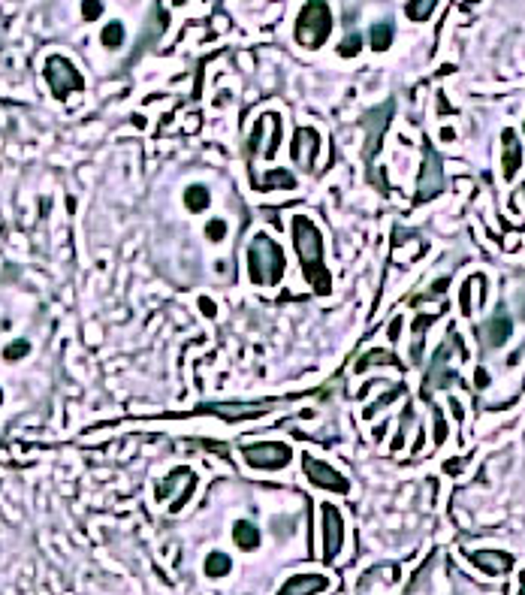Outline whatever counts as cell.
Here are the masks:
<instances>
[{
  "mask_svg": "<svg viewBox=\"0 0 525 595\" xmlns=\"http://www.w3.org/2000/svg\"><path fill=\"white\" fill-rule=\"evenodd\" d=\"M290 236H293V248H296V257H299V266H302L308 287L317 296H329L332 275H329L326 260H323V236H320L317 224L308 214H293L290 218Z\"/></svg>",
  "mask_w": 525,
  "mask_h": 595,
  "instance_id": "cell-1",
  "label": "cell"
},
{
  "mask_svg": "<svg viewBox=\"0 0 525 595\" xmlns=\"http://www.w3.org/2000/svg\"><path fill=\"white\" fill-rule=\"evenodd\" d=\"M287 272V257L269 233H257L248 245V275L257 287H275L278 281H284Z\"/></svg>",
  "mask_w": 525,
  "mask_h": 595,
  "instance_id": "cell-2",
  "label": "cell"
},
{
  "mask_svg": "<svg viewBox=\"0 0 525 595\" xmlns=\"http://www.w3.org/2000/svg\"><path fill=\"white\" fill-rule=\"evenodd\" d=\"M293 34L302 48H320L332 34V10L323 0H308L296 19Z\"/></svg>",
  "mask_w": 525,
  "mask_h": 595,
  "instance_id": "cell-3",
  "label": "cell"
},
{
  "mask_svg": "<svg viewBox=\"0 0 525 595\" xmlns=\"http://www.w3.org/2000/svg\"><path fill=\"white\" fill-rule=\"evenodd\" d=\"M43 76H46V85L52 88L55 100H66L73 91H82V85H85V79H82V73L76 70V64H73L70 57H64V55L46 57Z\"/></svg>",
  "mask_w": 525,
  "mask_h": 595,
  "instance_id": "cell-4",
  "label": "cell"
},
{
  "mask_svg": "<svg viewBox=\"0 0 525 595\" xmlns=\"http://www.w3.org/2000/svg\"><path fill=\"white\" fill-rule=\"evenodd\" d=\"M241 457L251 468H263V472H278V468H287L293 450L287 448L284 441H254L241 448Z\"/></svg>",
  "mask_w": 525,
  "mask_h": 595,
  "instance_id": "cell-5",
  "label": "cell"
},
{
  "mask_svg": "<svg viewBox=\"0 0 525 595\" xmlns=\"http://www.w3.org/2000/svg\"><path fill=\"white\" fill-rule=\"evenodd\" d=\"M302 472L308 477V484L317 486V490H329V493H338V495H347L350 493V481H347V477L341 475L338 468H332L329 462L314 459L311 453H305V457H302Z\"/></svg>",
  "mask_w": 525,
  "mask_h": 595,
  "instance_id": "cell-6",
  "label": "cell"
},
{
  "mask_svg": "<svg viewBox=\"0 0 525 595\" xmlns=\"http://www.w3.org/2000/svg\"><path fill=\"white\" fill-rule=\"evenodd\" d=\"M320 520H323V562H335V556L344 547V520H341V511L329 502L320 505Z\"/></svg>",
  "mask_w": 525,
  "mask_h": 595,
  "instance_id": "cell-7",
  "label": "cell"
},
{
  "mask_svg": "<svg viewBox=\"0 0 525 595\" xmlns=\"http://www.w3.org/2000/svg\"><path fill=\"white\" fill-rule=\"evenodd\" d=\"M290 154H293L299 170L311 172L314 161H317V154H320V134L314 127H299L293 143H290Z\"/></svg>",
  "mask_w": 525,
  "mask_h": 595,
  "instance_id": "cell-8",
  "label": "cell"
},
{
  "mask_svg": "<svg viewBox=\"0 0 525 595\" xmlns=\"http://www.w3.org/2000/svg\"><path fill=\"white\" fill-rule=\"evenodd\" d=\"M194 477H196V475L190 472V468H175V472H172L169 477H166V481H163L160 486H157V499H160V502L172 499L175 486H178V484H185V490H181V495H178V499H175L172 505H169V511H172V514H178V511H181V508H185L187 502H190V495H194V490H196V481H194Z\"/></svg>",
  "mask_w": 525,
  "mask_h": 595,
  "instance_id": "cell-9",
  "label": "cell"
},
{
  "mask_svg": "<svg viewBox=\"0 0 525 595\" xmlns=\"http://www.w3.org/2000/svg\"><path fill=\"white\" fill-rule=\"evenodd\" d=\"M275 408V402H257V405H241V402H214L205 405V414L223 417V420H248V417H263Z\"/></svg>",
  "mask_w": 525,
  "mask_h": 595,
  "instance_id": "cell-10",
  "label": "cell"
},
{
  "mask_svg": "<svg viewBox=\"0 0 525 595\" xmlns=\"http://www.w3.org/2000/svg\"><path fill=\"white\" fill-rule=\"evenodd\" d=\"M468 562L471 565H477L483 574L489 577H501L513 568V556L504 550H471L468 553Z\"/></svg>",
  "mask_w": 525,
  "mask_h": 595,
  "instance_id": "cell-11",
  "label": "cell"
},
{
  "mask_svg": "<svg viewBox=\"0 0 525 595\" xmlns=\"http://www.w3.org/2000/svg\"><path fill=\"white\" fill-rule=\"evenodd\" d=\"M332 586V580L326 574H296L281 586L278 595H320Z\"/></svg>",
  "mask_w": 525,
  "mask_h": 595,
  "instance_id": "cell-12",
  "label": "cell"
},
{
  "mask_svg": "<svg viewBox=\"0 0 525 595\" xmlns=\"http://www.w3.org/2000/svg\"><path fill=\"white\" fill-rule=\"evenodd\" d=\"M519 167H522V143H519V136H516V130L507 127L501 134V172H504V178L507 181L516 178Z\"/></svg>",
  "mask_w": 525,
  "mask_h": 595,
  "instance_id": "cell-13",
  "label": "cell"
},
{
  "mask_svg": "<svg viewBox=\"0 0 525 595\" xmlns=\"http://www.w3.org/2000/svg\"><path fill=\"white\" fill-rule=\"evenodd\" d=\"M441 181H444V170H441V158L429 154L423 163V176H420V200H429L441 191Z\"/></svg>",
  "mask_w": 525,
  "mask_h": 595,
  "instance_id": "cell-14",
  "label": "cell"
},
{
  "mask_svg": "<svg viewBox=\"0 0 525 595\" xmlns=\"http://www.w3.org/2000/svg\"><path fill=\"white\" fill-rule=\"evenodd\" d=\"M254 187L257 191H263V194H269V191H296L299 181H296L293 172H287V170H269L263 176L260 185H254Z\"/></svg>",
  "mask_w": 525,
  "mask_h": 595,
  "instance_id": "cell-15",
  "label": "cell"
},
{
  "mask_svg": "<svg viewBox=\"0 0 525 595\" xmlns=\"http://www.w3.org/2000/svg\"><path fill=\"white\" fill-rule=\"evenodd\" d=\"M232 541H236V547L239 550H257L260 547V541H263V535H260V529H257L251 520H239L236 526H232Z\"/></svg>",
  "mask_w": 525,
  "mask_h": 595,
  "instance_id": "cell-16",
  "label": "cell"
},
{
  "mask_svg": "<svg viewBox=\"0 0 525 595\" xmlns=\"http://www.w3.org/2000/svg\"><path fill=\"white\" fill-rule=\"evenodd\" d=\"M510 329H513L510 318H507L504 311H498V315L489 320V327H486V345H492V348H501L507 338H510Z\"/></svg>",
  "mask_w": 525,
  "mask_h": 595,
  "instance_id": "cell-17",
  "label": "cell"
},
{
  "mask_svg": "<svg viewBox=\"0 0 525 595\" xmlns=\"http://www.w3.org/2000/svg\"><path fill=\"white\" fill-rule=\"evenodd\" d=\"M369 366H396V369H402V363H398V357L393 351H383V348H374V351H369L365 357H360L356 360V372H365Z\"/></svg>",
  "mask_w": 525,
  "mask_h": 595,
  "instance_id": "cell-18",
  "label": "cell"
},
{
  "mask_svg": "<svg viewBox=\"0 0 525 595\" xmlns=\"http://www.w3.org/2000/svg\"><path fill=\"white\" fill-rule=\"evenodd\" d=\"M393 37H396V24L389 19L371 24V48L374 52H387V48L393 46Z\"/></svg>",
  "mask_w": 525,
  "mask_h": 595,
  "instance_id": "cell-19",
  "label": "cell"
},
{
  "mask_svg": "<svg viewBox=\"0 0 525 595\" xmlns=\"http://www.w3.org/2000/svg\"><path fill=\"white\" fill-rule=\"evenodd\" d=\"M208 203H212V194H208V187H205V185H190L187 191H185V205H187V212H190V214L205 212V209H208Z\"/></svg>",
  "mask_w": 525,
  "mask_h": 595,
  "instance_id": "cell-20",
  "label": "cell"
},
{
  "mask_svg": "<svg viewBox=\"0 0 525 595\" xmlns=\"http://www.w3.org/2000/svg\"><path fill=\"white\" fill-rule=\"evenodd\" d=\"M438 0H407L405 3V15L411 21H429L432 12H435Z\"/></svg>",
  "mask_w": 525,
  "mask_h": 595,
  "instance_id": "cell-21",
  "label": "cell"
},
{
  "mask_svg": "<svg viewBox=\"0 0 525 595\" xmlns=\"http://www.w3.org/2000/svg\"><path fill=\"white\" fill-rule=\"evenodd\" d=\"M232 571V559L227 553H208L205 556V574L208 577H227Z\"/></svg>",
  "mask_w": 525,
  "mask_h": 595,
  "instance_id": "cell-22",
  "label": "cell"
},
{
  "mask_svg": "<svg viewBox=\"0 0 525 595\" xmlns=\"http://www.w3.org/2000/svg\"><path fill=\"white\" fill-rule=\"evenodd\" d=\"M100 39H103L106 48H118L124 43V24L121 21H109L103 28V34H100Z\"/></svg>",
  "mask_w": 525,
  "mask_h": 595,
  "instance_id": "cell-23",
  "label": "cell"
},
{
  "mask_svg": "<svg viewBox=\"0 0 525 595\" xmlns=\"http://www.w3.org/2000/svg\"><path fill=\"white\" fill-rule=\"evenodd\" d=\"M435 320V315H423L414 320V360H420V351H423V333H426V327Z\"/></svg>",
  "mask_w": 525,
  "mask_h": 595,
  "instance_id": "cell-24",
  "label": "cell"
},
{
  "mask_svg": "<svg viewBox=\"0 0 525 595\" xmlns=\"http://www.w3.org/2000/svg\"><path fill=\"white\" fill-rule=\"evenodd\" d=\"M30 354V342L28 338H19V342H12V345H6V351H3V360L6 363H19V360H24Z\"/></svg>",
  "mask_w": 525,
  "mask_h": 595,
  "instance_id": "cell-25",
  "label": "cell"
},
{
  "mask_svg": "<svg viewBox=\"0 0 525 595\" xmlns=\"http://www.w3.org/2000/svg\"><path fill=\"white\" fill-rule=\"evenodd\" d=\"M266 118L272 121V145H269V152H266V161H272L275 158V152H278V145H281V115L278 112H266Z\"/></svg>",
  "mask_w": 525,
  "mask_h": 595,
  "instance_id": "cell-26",
  "label": "cell"
},
{
  "mask_svg": "<svg viewBox=\"0 0 525 595\" xmlns=\"http://www.w3.org/2000/svg\"><path fill=\"white\" fill-rule=\"evenodd\" d=\"M223 236H227V221H221V218L208 221L205 224V239L208 242H223Z\"/></svg>",
  "mask_w": 525,
  "mask_h": 595,
  "instance_id": "cell-27",
  "label": "cell"
},
{
  "mask_svg": "<svg viewBox=\"0 0 525 595\" xmlns=\"http://www.w3.org/2000/svg\"><path fill=\"white\" fill-rule=\"evenodd\" d=\"M360 48H362L360 34H347L344 43L338 46V55H341V57H353V55H360Z\"/></svg>",
  "mask_w": 525,
  "mask_h": 595,
  "instance_id": "cell-28",
  "label": "cell"
},
{
  "mask_svg": "<svg viewBox=\"0 0 525 595\" xmlns=\"http://www.w3.org/2000/svg\"><path fill=\"white\" fill-rule=\"evenodd\" d=\"M471 287H474V278H468L462 284V291H459V309H462V315H471Z\"/></svg>",
  "mask_w": 525,
  "mask_h": 595,
  "instance_id": "cell-29",
  "label": "cell"
},
{
  "mask_svg": "<svg viewBox=\"0 0 525 595\" xmlns=\"http://www.w3.org/2000/svg\"><path fill=\"white\" fill-rule=\"evenodd\" d=\"M82 15H85L88 21L100 19V15H103V3H100V0H85V3H82Z\"/></svg>",
  "mask_w": 525,
  "mask_h": 595,
  "instance_id": "cell-30",
  "label": "cell"
},
{
  "mask_svg": "<svg viewBox=\"0 0 525 595\" xmlns=\"http://www.w3.org/2000/svg\"><path fill=\"white\" fill-rule=\"evenodd\" d=\"M396 396H398V387H393V390H389L387 396H380V399H378V405H371V408H369V411H365V417H371V414H374V411H378V408H380V405H383V408H387V405H389V402H393V399H396Z\"/></svg>",
  "mask_w": 525,
  "mask_h": 595,
  "instance_id": "cell-31",
  "label": "cell"
},
{
  "mask_svg": "<svg viewBox=\"0 0 525 595\" xmlns=\"http://www.w3.org/2000/svg\"><path fill=\"white\" fill-rule=\"evenodd\" d=\"M199 311H203L205 318H214V315H218V305L208 300V296H199Z\"/></svg>",
  "mask_w": 525,
  "mask_h": 595,
  "instance_id": "cell-32",
  "label": "cell"
},
{
  "mask_svg": "<svg viewBox=\"0 0 525 595\" xmlns=\"http://www.w3.org/2000/svg\"><path fill=\"white\" fill-rule=\"evenodd\" d=\"M444 438H447V423H444V417L435 411V441L444 444Z\"/></svg>",
  "mask_w": 525,
  "mask_h": 595,
  "instance_id": "cell-33",
  "label": "cell"
},
{
  "mask_svg": "<svg viewBox=\"0 0 525 595\" xmlns=\"http://www.w3.org/2000/svg\"><path fill=\"white\" fill-rule=\"evenodd\" d=\"M474 387H480V390H483V387H489V375H486V369H477V372H474Z\"/></svg>",
  "mask_w": 525,
  "mask_h": 595,
  "instance_id": "cell-34",
  "label": "cell"
},
{
  "mask_svg": "<svg viewBox=\"0 0 525 595\" xmlns=\"http://www.w3.org/2000/svg\"><path fill=\"white\" fill-rule=\"evenodd\" d=\"M398 329H402V320H393V324H389V338H398Z\"/></svg>",
  "mask_w": 525,
  "mask_h": 595,
  "instance_id": "cell-35",
  "label": "cell"
},
{
  "mask_svg": "<svg viewBox=\"0 0 525 595\" xmlns=\"http://www.w3.org/2000/svg\"><path fill=\"white\" fill-rule=\"evenodd\" d=\"M453 136H456V134H453V130H450V127L444 130V134H441V139H444V143H453Z\"/></svg>",
  "mask_w": 525,
  "mask_h": 595,
  "instance_id": "cell-36",
  "label": "cell"
},
{
  "mask_svg": "<svg viewBox=\"0 0 525 595\" xmlns=\"http://www.w3.org/2000/svg\"><path fill=\"white\" fill-rule=\"evenodd\" d=\"M519 595H525V571L519 574Z\"/></svg>",
  "mask_w": 525,
  "mask_h": 595,
  "instance_id": "cell-37",
  "label": "cell"
},
{
  "mask_svg": "<svg viewBox=\"0 0 525 595\" xmlns=\"http://www.w3.org/2000/svg\"><path fill=\"white\" fill-rule=\"evenodd\" d=\"M185 3H187V0H172V6H185Z\"/></svg>",
  "mask_w": 525,
  "mask_h": 595,
  "instance_id": "cell-38",
  "label": "cell"
},
{
  "mask_svg": "<svg viewBox=\"0 0 525 595\" xmlns=\"http://www.w3.org/2000/svg\"><path fill=\"white\" fill-rule=\"evenodd\" d=\"M0 405H3V390H0Z\"/></svg>",
  "mask_w": 525,
  "mask_h": 595,
  "instance_id": "cell-39",
  "label": "cell"
}]
</instances>
